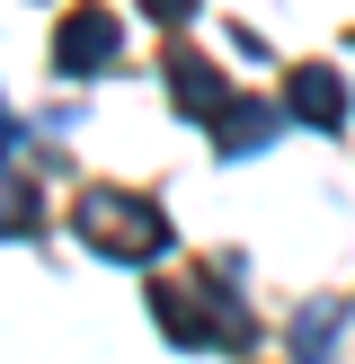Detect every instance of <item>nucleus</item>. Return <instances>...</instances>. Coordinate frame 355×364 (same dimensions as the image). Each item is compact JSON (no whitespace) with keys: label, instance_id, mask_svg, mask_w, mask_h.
<instances>
[{"label":"nucleus","instance_id":"f257e3e1","mask_svg":"<svg viewBox=\"0 0 355 364\" xmlns=\"http://www.w3.org/2000/svg\"><path fill=\"white\" fill-rule=\"evenodd\" d=\"M151 311H160V329H169L178 347H231V355H240L248 338H258L222 276H160L151 284Z\"/></svg>","mask_w":355,"mask_h":364},{"label":"nucleus","instance_id":"f03ea898","mask_svg":"<svg viewBox=\"0 0 355 364\" xmlns=\"http://www.w3.org/2000/svg\"><path fill=\"white\" fill-rule=\"evenodd\" d=\"M80 240L98 249V258L142 267V258L169 249V213H160L151 196H133V187H89V196H80Z\"/></svg>","mask_w":355,"mask_h":364},{"label":"nucleus","instance_id":"7ed1b4c3","mask_svg":"<svg viewBox=\"0 0 355 364\" xmlns=\"http://www.w3.org/2000/svg\"><path fill=\"white\" fill-rule=\"evenodd\" d=\"M116 45H124V36H116V18H106V9H71L62 36H53V71H62V80H89V71L116 63Z\"/></svg>","mask_w":355,"mask_h":364},{"label":"nucleus","instance_id":"20e7f679","mask_svg":"<svg viewBox=\"0 0 355 364\" xmlns=\"http://www.w3.org/2000/svg\"><path fill=\"white\" fill-rule=\"evenodd\" d=\"M169 89H178V116H195V124H213V116L231 107V80H222L195 45H178V36H169Z\"/></svg>","mask_w":355,"mask_h":364},{"label":"nucleus","instance_id":"39448f33","mask_svg":"<svg viewBox=\"0 0 355 364\" xmlns=\"http://www.w3.org/2000/svg\"><path fill=\"white\" fill-rule=\"evenodd\" d=\"M284 107H293L302 124H320V134H337V124H346V80H337L329 63H302L293 80H284Z\"/></svg>","mask_w":355,"mask_h":364},{"label":"nucleus","instance_id":"423d86ee","mask_svg":"<svg viewBox=\"0 0 355 364\" xmlns=\"http://www.w3.org/2000/svg\"><path fill=\"white\" fill-rule=\"evenodd\" d=\"M275 107H266V98H240V89H231V107H222V116H213V151H222V160H240V151H266V142H275Z\"/></svg>","mask_w":355,"mask_h":364},{"label":"nucleus","instance_id":"0eeeda50","mask_svg":"<svg viewBox=\"0 0 355 364\" xmlns=\"http://www.w3.org/2000/svg\"><path fill=\"white\" fill-rule=\"evenodd\" d=\"M45 223V205H36V187L18 169H0V240H27V231Z\"/></svg>","mask_w":355,"mask_h":364},{"label":"nucleus","instance_id":"6e6552de","mask_svg":"<svg viewBox=\"0 0 355 364\" xmlns=\"http://www.w3.org/2000/svg\"><path fill=\"white\" fill-rule=\"evenodd\" d=\"M329 338H337V302H311V311L293 320V347L302 355H329Z\"/></svg>","mask_w":355,"mask_h":364},{"label":"nucleus","instance_id":"1a4fd4ad","mask_svg":"<svg viewBox=\"0 0 355 364\" xmlns=\"http://www.w3.org/2000/svg\"><path fill=\"white\" fill-rule=\"evenodd\" d=\"M142 9H151L160 27H187V18H195V0H142Z\"/></svg>","mask_w":355,"mask_h":364},{"label":"nucleus","instance_id":"9d476101","mask_svg":"<svg viewBox=\"0 0 355 364\" xmlns=\"http://www.w3.org/2000/svg\"><path fill=\"white\" fill-rule=\"evenodd\" d=\"M9 142H18V116H9V107H0V160H9Z\"/></svg>","mask_w":355,"mask_h":364}]
</instances>
